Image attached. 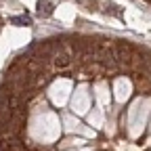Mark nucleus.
Masks as SVG:
<instances>
[{"label": "nucleus", "instance_id": "f257e3e1", "mask_svg": "<svg viewBox=\"0 0 151 151\" xmlns=\"http://www.w3.org/2000/svg\"><path fill=\"white\" fill-rule=\"evenodd\" d=\"M55 65L59 67V69H65V67H69V65H71V57H69V52L65 50V46L55 55Z\"/></svg>", "mask_w": 151, "mask_h": 151}, {"label": "nucleus", "instance_id": "f03ea898", "mask_svg": "<svg viewBox=\"0 0 151 151\" xmlns=\"http://www.w3.org/2000/svg\"><path fill=\"white\" fill-rule=\"evenodd\" d=\"M38 6H40V15H44V17L52 13V4H50V2H46V0H42V2L38 4Z\"/></svg>", "mask_w": 151, "mask_h": 151}, {"label": "nucleus", "instance_id": "7ed1b4c3", "mask_svg": "<svg viewBox=\"0 0 151 151\" xmlns=\"http://www.w3.org/2000/svg\"><path fill=\"white\" fill-rule=\"evenodd\" d=\"M13 23H25V25H27L29 19H27V17H13Z\"/></svg>", "mask_w": 151, "mask_h": 151}]
</instances>
